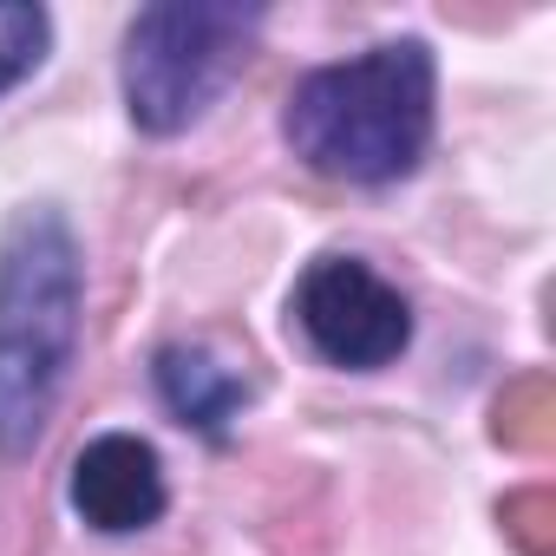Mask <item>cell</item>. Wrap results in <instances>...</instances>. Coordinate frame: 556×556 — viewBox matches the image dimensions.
<instances>
[{
    "mask_svg": "<svg viewBox=\"0 0 556 556\" xmlns=\"http://www.w3.org/2000/svg\"><path fill=\"white\" fill-rule=\"evenodd\" d=\"M262 27L255 8H223V0H164L144 8L125 34V105L144 131L170 138L197 125L216 92L249 60V34Z\"/></svg>",
    "mask_w": 556,
    "mask_h": 556,
    "instance_id": "cell-3",
    "label": "cell"
},
{
    "mask_svg": "<svg viewBox=\"0 0 556 556\" xmlns=\"http://www.w3.org/2000/svg\"><path fill=\"white\" fill-rule=\"evenodd\" d=\"M47 53V8H0V92L21 86Z\"/></svg>",
    "mask_w": 556,
    "mask_h": 556,
    "instance_id": "cell-7",
    "label": "cell"
},
{
    "mask_svg": "<svg viewBox=\"0 0 556 556\" xmlns=\"http://www.w3.org/2000/svg\"><path fill=\"white\" fill-rule=\"evenodd\" d=\"M295 157L341 184H393L432 144V53L419 40L374 47L295 86L282 118Z\"/></svg>",
    "mask_w": 556,
    "mask_h": 556,
    "instance_id": "cell-1",
    "label": "cell"
},
{
    "mask_svg": "<svg viewBox=\"0 0 556 556\" xmlns=\"http://www.w3.org/2000/svg\"><path fill=\"white\" fill-rule=\"evenodd\" d=\"M295 321L308 334V348L334 367H387L400 361V348L413 341V308L393 282H380V275L354 255H321L302 289H295Z\"/></svg>",
    "mask_w": 556,
    "mask_h": 556,
    "instance_id": "cell-4",
    "label": "cell"
},
{
    "mask_svg": "<svg viewBox=\"0 0 556 556\" xmlns=\"http://www.w3.org/2000/svg\"><path fill=\"white\" fill-rule=\"evenodd\" d=\"M157 393H164V406H170L184 426H197V432H223V426L242 413V400H249L242 374L223 367V361L203 354V348H164V354H157Z\"/></svg>",
    "mask_w": 556,
    "mask_h": 556,
    "instance_id": "cell-6",
    "label": "cell"
},
{
    "mask_svg": "<svg viewBox=\"0 0 556 556\" xmlns=\"http://www.w3.org/2000/svg\"><path fill=\"white\" fill-rule=\"evenodd\" d=\"M73 510L105 536H131V530L157 523V510H164L157 452L138 432H99L73 458Z\"/></svg>",
    "mask_w": 556,
    "mask_h": 556,
    "instance_id": "cell-5",
    "label": "cell"
},
{
    "mask_svg": "<svg viewBox=\"0 0 556 556\" xmlns=\"http://www.w3.org/2000/svg\"><path fill=\"white\" fill-rule=\"evenodd\" d=\"M79 242L60 210H21L0 242V458H27L79 354Z\"/></svg>",
    "mask_w": 556,
    "mask_h": 556,
    "instance_id": "cell-2",
    "label": "cell"
}]
</instances>
